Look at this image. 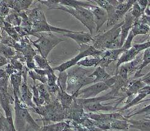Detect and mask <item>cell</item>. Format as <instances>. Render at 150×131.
Segmentation results:
<instances>
[{"mask_svg": "<svg viewBox=\"0 0 150 131\" xmlns=\"http://www.w3.org/2000/svg\"><path fill=\"white\" fill-rule=\"evenodd\" d=\"M14 125L17 131H38L41 129V127L30 115L27 106L22 102L16 95H14Z\"/></svg>", "mask_w": 150, "mask_h": 131, "instance_id": "1", "label": "cell"}, {"mask_svg": "<svg viewBox=\"0 0 150 131\" xmlns=\"http://www.w3.org/2000/svg\"><path fill=\"white\" fill-rule=\"evenodd\" d=\"M68 74L67 87L66 92L70 95L78 93L83 87L92 83L93 79L89 77V71L84 69L81 66H73L67 71Z\"/></svg>", "mask_w": 150, "mask_h": 131, "instance_id": "2", "label": "cell"}, {"mask_svg": "<svg viewBox=\"0 0 150 131\" xmlns=\"http://www.w3.org/2000/svg\"><path fill=\"white\" fill-rule=\"evenodd\" d=\"M31 109L42 117L36 121L60 122L67 119L66 110L62 107L57 98L52 100L51 102L47 105L35 107Z\"/></svg>", "mask_w": 150, "mask_h": 131, "instance_id": "3", "label": "cell"}, {"mask_svg": "<svg viewBox=\"0 0 150 131\" xmlns=\"http://www.w3.org/2000/svg\"><path fill=\"white\" fill-rule=\"evenodd\" d=\"M32 35L36 37L38 39L33 41L30 39L31 44L36 48L40 54L45 58H47L49 53L55 46L65 41L64 39L59 38L52 33H33Z\"/></svg>", "mask_w": 150, "mask_h": 131, "instance_id": "4", "label": "cell"}, {"mask_svg": "<svg viewBox=\"0 0 150 131\" xmlns=\"http://www.w3.org/2000/svg\"><path fill=\"white\" fill-rule=\"evenodd\" d=\"M54 9L62 10L70 14L80 22L82 23L89 30L90 34L92 35L93 34V30L96 29L94 17H93L92 11L89 9L79 7V6L73 8L71 7H67V6L59 5Z\"/></svg>", "mask_w": 150, "mask_h": 131, "instance_id": "5", "label": "cell"}, {"mask_svg": "<svg viewBox=\"0 0 150 131\" xmlns=\"http://www.w3.org/2000/svg\"><path fill=\"white\" fill-rule=\"evenodd\" d=\"M79 49V53L73 58L68 60L60 65L52 67L54 71H59V72L67 71L70 68L77 65L78 63L86 57H92L93 58H101L104 51H99L96 49L91 45H83Z\"/></svg>", "mask_w": 150, "mask_h": 131, "instance_id": "6", "label": "cell"}, {"mask_svg": "<svg viewBox=\"0 0 150 131\" xmlns=\"http://www.w3.org/2000/svg\"><path fill=\"white\" fill-rule=\"evenodd\" d=\"M123 21L113 26L111 29L103 34H100L93 37L92 46L99 51H105L110 43L119 38L121 34V27Z\"/></svg>", "mask_w": 150, "mask_h": 131, "instance_id": "7", "label": "cell"}, {"mask_svg": "<svg viewBox=\"0 0 150 131\" xmlns=\"http://www.w3.org/2000/svg\"><path fill=\"white\" fill-rule=\"evenodd\" d=\"M116 76L111 77L106 82H97L93 85L81 89L78 93L73 95L75 98L87 99L92 98L96 97L100 93L110 89L114 85L116 81Z\"/></svg>", "mask_w": 150, "mask_h": 131, "instance_id": "8", "label": "cell"}, {"mask_svg": "<svg viewBox=\"0 0 150 131\" xmlns=\"http://www.w3.org/2000/svg\"><path fill=\"white\" fill-rule=\"evenodd\" d=\"M75 31L65 29H62L55 27L49 24L47 20L46 16H43L40 19L35 21L32 22V34L33 33H58L60 34H64L67 33H73Z\"/></svg>", "mask_w": 150, "mask_h": 131, "instance_id": "9", "label": "cell"}, {"mask_svg": "<svg viewBox=\"0 0 150 131\" xmlns=\"http://www.w3.org/2000/svg\"><path fill=\"white\" fill-rule=\"evenodd\" d=\"M135 1H120L116 7L115 12L112 17L107 22V27L114 26L125 16L132 8Z\"/></svg>", "mask_w": 150, "mask_h": 131, "instance_id": "10", "label": "cell"}, {"mask_svg": "<svg viewBox=\"0 0 150 131\" xmlns=\"http://www.w3.org/2000/svg\"><path fill=\"white\" fill-rule=\"evenodd\" d=\"M90 9L94 17V21L96 26V33H98L103 24L108 21V15L104 9L97 5H93Z\"/></svg>", "mask_w": 150, "mask_h": 131, "instance_id": "11", "label": "cell"}, {"mask_svg": "<svg viewBox=\"0 0 150 131\" xmlns=\"http://www.w3.org/2000/svg\"><path fill=\"white\" fill-rule=\"evenodd\" d=\"M125 51L122 48L104 51L98 66L104 68L108 67L112 62L118 59L120 55L122 54Z\"/></svg>", "mask_w": 150, "mask_h": 131, "instance_id": "12", "label": "cell"}, {"mask_svg": "<svg viewBox=\"0 0 150 131\" xmlns=\"http://www.w3.org/2000/svg\"><path fill=\"white\" fill-rule=\"evenodd\" d=\"M63 35L74 40L80 47L83 45H89L93 40L92 35L90 33L83 31H75L73 33H67Z\"/></svg>", "mask_w": 150, "mask_h": 131, "instance_id": "13", "label": "cell"}, {"mask_svg": "<svg viewBox=\"0 0 150 131\" xmlns=\"http://www.w3.org/2000/svg\"><path fill=\"white\" fill-rule=\"evenodd\" d=\"M135 22V19L131 14L130 11L125 15L124 19L123 20V24L121 27V34H120V40L121 45L122 47L125 40H126L127 37L130 32V30L132 29L133 25Z\"/></svg>", "mask_w": 150, "mask_h": 131, "instance_id": "14", "label": "cell"}, {"mask_svg": "<svg viewBox=\"0 0 150 131\" xmlns=\"http://www.w3.org/2000/svg\"><path fill=\"white\" fill-rule=\"evenodd\" d=\"M13 103H14V98L11 95L8 91L0 93V105L4 112L5 117H12L11 105Z\"/></svg>", "mask_w": 150, "mask_h": 131, "instance_id": "15", "label": "cell"}, {"mask_svg": "<svg viewBox=\"0 0 150 131\" xmlns=\"http://www.w3.org/2000/svg\"><path fill=\"white\" fill-rule=\"evenodd\" d=\"M139 53H140V51L136 47L135 44L134 45L129 49L125 51L117 59L116 66V69H117V68L121 65L134 60L137 56L139 54Z\"/></svg>", "mask_w": 150, "mask_h": 131, "instance_id": "16", "label": "cell"}, {"mask_svg": "<svg viewBox=\"0 0 150 131\" xmlns=\"http://www.w3.org/2000/svg\"><path fill=\"white\" fill-rule=\"evenodd\" d=\"M84 111L87 113H95L97 112L100 111H114L116 110V108L111 107V106L104 105L102 104L100 102H91L87 103L82 105Z\"/></svg>", "mask_w": 150, "mask_h": 131, "instance_id": "17", "label": "cell"}, {"mask_svg": "<svg viewBox=\"0 0 150 131\" xmlns=\"http://www.w3.org/2000/svg\"><path fill=\"white\" fill-rule=\"evenodd\" d=\"M21 101L23 102L27 107L33 108L36 107L33 102V93L31 92L28 88L27 83L22 81L21 87Z\"/></svg>", "mask_w": 150, "mask_h": 131, "instance_id": "18", "label": "cell"}, {"mask_svg": "<svg viewBox=\"0 0 150 131\" xmlns=\"http://www.w3.org/2000/svg\"><path fill=\"white\" fill-rule=\"evenodd\" d=\"M89 77L91 78L94 77L92 82L93 84L106 82V81L111 78V76L105 71V69L100 66L96 67L95 70L89 75Z\"/></svg>", "mask_w": 150, "mask_h": 131, "instance_id": "19", "label": "cell"}, {"mask_svg": "<svg viewBox=\"0 0 150 131\" xmlns=\"http://www.w3.org/2000/svg\"><path fill=\"white\" fill-rule=\"evenodd\" d=\"M59 5L75 8L83 7L89 9L93 5H97L93 1H76V0H62L59 1Z\"/></svg>", "mask_w": 150, "mask_h": 131, "instance_id": "20", "label": "cell"}, {"mask_svg": "<svg viewBox=\"0 0 150 131\" xmlns=\"http://www.w3.org/2000/svg\"><path fill=\"white\" fill-rule=\"evenodd\" d=\"M146 86L145 82L143 81L138 79L132 80H129L127 85L125 86V88L126 89V93L129 96H131L134 94L138 93L139 91Z\"/></svg>", "mask_w": 150, "mask_h": 131, "instance_id": "21", "label": "cell"}, {"mask_svg": "<svg viewBox=\"0 0 150 131\" xmlns=\"http://www.w3.org/2000/svg\"><path fill=\"white\" fill-rule=\"evenodd\" d=\"M57 98L60 103L62 107L65 110L69 108L72 105L74 99H76L73 95H70L66 91L60 89H59Z\"/></svg>", "mask_w": 150, "mask_h": 131, "instance_id": "22", "label": "cell"}, {"mask_svg": "<svg viewBox=\"0 0 150 131\" xmlns=\"http://www.w3.org/2000/svg\"><path fill=\"white\" fill-rule=\"evenodd\" d=\"M10 82L13 89L14 94L16 95L21 100V87L22 82V73H17L11 75L10 76Z\"/></svg>", "mask_w": 150, "mask_h": 131, "instance_id": "23", "label": "cell"}, {"mask_svg": "<svg viewBox=\"0 0 150 131\" xmlns=\"http://www.w3.org/2000/svg\"><path fill=\"white\" fill-rule=\"evenodd\" d=\"M142 58L143 54H139L134 60L129 62V63L124 64L127 69L128 77L131 76L133 74H135L136 72L139 70V69L142 63Z\"/></svg>", "mask_w": 150, "mask_h": 131, "instance_id": "24", "label": "cell"}, {"mask_svg": "<svg viewBox=\"0 0 150 131\" xmlns=\"http://www.w3.org/2000/svg\"><path fill=\"white\" fill-rule=\"evenodd\" d=\"M129 128H134L140 131H150V121L148 120H127Z\"/></svg>", "mask_w": 150, "mask_h": 131, "instance_id": "25", "label": "cell"}, {"mask_svg": "<svg viewBox=\"0 0 150 131\" xmlns=\"http://www.w3.org/2000/svg\"><path fill=\"white\" fill-rule=\"evenodd\" d=\"M132 31L134 37L139 35H146L149 34L150 32V27L147 25L143 24L139 21V20L135 21Z\"/></svg>", "mask_w": 150, "mask_h": 131, "instance_id": "26", "label": "cell"}, {"mask_svg": "<svg viewBox=\"0 0 150 131\" xmlns=\"http://www.w3.org/2000/svg\"><path fill=\"white\" fill-rule=\"evenodd\" d=\"M0 130L17 131L12 117H6L2 116L0 117Z\"/></svg>", "mask_w": 150, "mask_h": 131, "instance_id": "27", "label": "cell"}, {"mask_svg": "<svg viewBox=\"0 0 150 131\" xmlns=\"http://www.w3.org/2000/svg\"><path fill=\"white\" fill-rule=\"evenodd\" d=\"M149 64H150V48L145 49L144 52H143L142 64L139 67V70L137 71L135 74L133 79H137L143 76V75L142 74L143 69L146 66H147Z\"/></svg>", "mask_w": 150, "mask_h": 131, "instance_id": "28", "label": "cell"}, {"mask_svg": "<svg viewBox=\"0 0 150 131\" xmlns=\"http://www.w3.org/2000/svg\"><path fill=\"white\" fill-rule=\"evenodd\" d=\"M5 22L10 24L14 27H19L21 26L22 19L18 12L11 9L9 14L5 17Z\"/></svg>", "mask_w": 150, "mask_h": 131, "instance_id": "29", "label": "cell"}, {"mask_svg": "<svg viewBox=\"0 0 150 131\" xmlns=\"http://www.w3.org/2000/svg\"><path fill=\"white\" fill-rule=\"evenodd\" d=\"M95 2V3L103 9H104L106 11H107V14L108 15V21L110 20L111 19L113 16L115 10H116V7L113 5H112L110 1H103V0H97V1H93Z\"/></svg>", "mask_w": 150, "mask_h": 131, "instance_id": "30", "label": "cell"}, {"mask_svg": "<svg viewBox=\"0 0 150 131\" xmlns=\"http://www.w3.org/2000/svg\"><path fill=\"white\" fill-rule=\"evenodd\" d=\"M1 30H3L6 33H7L9 36H10L12 39H13L17 42H19L22 38V37L17 32L15 27L12 26V25L6 22H5L4 27Z\"/></svg>", "mask_w": 150, "mask_h": 131, "instance_id": "31", "label": "cell"}, {"mask_svg": "<svg viewBox=\"0 0 150 131\" xmlns=\"http://www.w3.org/2000/svg\"><path fill=\"white\" fill-rule=\"evenodd\" d=\"M35 63L36 64L37 67L40 69L44 70H49L52 69L49 65V62L47 61V59L45 57H43L40 54H36L33 58Z\"/></svg>", "mask_w": 150, "mask_h": 131, "instance_id": "32", "label": "cell"}, {"mask_svg": "<svg viewBox=\"0 0 150 131\" xmlns=\"http://www.w3.org/2000/svg\"><path fill=\"white\" fill-rule=\"evenodd\" d=\"M101 58H93V57H86L83 59L79 61L77 66H83L86 67H97L100 61Z\"/></svg>", "mask_w": 150, "mask_h": 131, "instance_id": "33", "label": "cell"}, {"mask_svg": "<svg viewBox=\"0 0 150 131\" xmlns=\"http://www.w3.org/2000/svg\"><path fill=\"white\" fill-rule=\"evenodd\" d=\"M129 128V123L127 120H115L110 122V129L116 130H127Z\"/></svg>", "mask_w": 150, "mask_h": 131, "instance_id": "34", "label": "cell"}, {"mask_svg": "<svg viewBox=\"0 0 150 131\" xmlns=\"http://www.w3.org/2000/svg\"><path fill=\"white\" fill-rule=\"evenodd\" d=\"M16 53L17 51H16L13 48L3 45L1 43L0 44V54L8 59L9 61L10 59L15 57Z\"/></svg>", "mask_w": 150, "mask_h": 131, "instance_id": "35", "label": "cell"}, {"mask_svg": "<svg viewBox=\"0 0 150 131\" xmlns=\"http://www.w3.org/2000/svg\"><path fill=\"white\" fill-rule=\"evenodd\" d=\"M1 44L7 45L10 47L13 48L14 49L16 48L18 42L15 41L13 39H12L10 36L6 33L3 30H1Z\"/></svg>", "mask_w": 150, "mask_h": 131, "instance_id": "36", "label": "cell"}, {"mask_svg": "<svg viewBox=\"0 0 150 131\" xmlns=\"http://www.w3.org/2000/svg\"><path fill=\"white\" fill-rule=\"evenodd\" d=\"M67 80H68V74H67V71L61 72L59 73V76L57 77V84L60 90L66 91L67 87Z\"/></svg>", "mask_w": 150, "mask_h": 131, "instance_id": "37", "label": "cell"}, {"mask_svg": "<svg viewBox=\"0 0 150 131\" xmlns=\"http://www.w3.org/2000/svg\"><path fill=\"white\" fill-rule=\"evenodd\" d=\"M147 96L146 94L144 93H142V92H139L138 95L137 96L134 98L132 101H130L129 103H127L124 107H123L122 108H121L120 110V111H122V110H125L127 108H129L130 107H132L134 106H135V105L138 104L139 103V102H140L142 100H143L144 98H145Z\"/></svg>", "mask_w": 150, "mask_h": 131, "instance_id": "38", "label": "cell"}, {"mask_svg": "<svg viewBox=\"0 0 150 131\" xmlns=\"http://www.w3.org/2000/svg\"><path fill=\"white\" fill-rule=\"evenodd\" d=\"M28 77L32 79L34 82H35L36 80H38L44 84H47V77L46 76H41V75L37 74L34 70H30L28 71Z\"/></svg>", "mask_w": 150, "mask_h": 131, "instance_id": "39", "label": "cell"}, {"mask_svg": "<svg viewBox=\"0 0 150 131\" xmlns=\"http://www.w3.org/2000/svg\"><path fill=\"white\" fill-rule=\"evenodd\" d=\"M18 13H19V16L22 19V24H21V27L32 30V24L29 20V19L26 14L25 11H21L20 12H18Z\"/></svg>", "mask_w": 150, "mask_h": 131, "instance_id": "40", "label": "cell"}, {"mask_svg": "<svg viewBox=\"0 0 150 131\" xmlns=\"http://www.w3.org/2000/svg\"><path fill=\"white\" fill-rule=\"evenodd\" d=\"M130 12L135 19V21L139 20L142 16V12L139 4L137 3V1L134 3L132 8L130 10Z\"/></svg>", "mask_w": 150, "mask_h": 131, "instance_id": "41", "label": "cell"}, {"mask_svg": "<svg viewBox=\"0 0 150 131\" xmlns=\"http://www.w3.org/2000/svg\"><path fill=\"white\" fill-rule=\"evenodd\" d=\"M65 126V124L60 122L41 127L38 131H61Z\"/></svg>", "mask_w": 150, "mask_h": 131, "instance_id": "42", "label": "cell"}, {"mask_svg": "<svg viewBox=\"0 0 150 131\" xmlns=\"http://www.w3.org/2000/svg\"><path fill=\"white\" fill-rule=\"evenodd\" d=\"M134 38V34L132 33V31L130 30V32H129L126 40H125L124 44L122 47V49H124V51L126 50H127V49H129L131 47H132V41H133V39Z\"/></svg>", "mask_w": 150, "mask_h": 131, "instance_id": "43", "label": "cell"}, {"mask_svg": "<svg viewBox=\"0 0 150 131\" xmlns=\"http://www.w3.org/2000/svg\"><path fill=\"white\" fill-rule=\"evenodd\" d=\"M37 2L45 5L49 9H54L59 5V1H57V0H47V1L42 0V1H37Z\"/></svg>", "mask_w": 150, "mask_h": 131, "instance_id": "44", "label": "cell"}, {"mask_svg": "<svg viewBox=\"0 0 150 131\" xmlns=\"http://www.w3.org/2000/svg\"><path fill=\"white\" fill-rule=\"evenodd\" d=\"M9 76L8 75L0 79V93L8 91V85Z\"/></svg>", "mask_w": 150, "mask_h": 131, "instance_id": "45", "label": "cell"}, {"mask_svg": "<svg viewBox=\"0 0 150 131\" xmlns=\"http://www.w3.org/2000/svg\"><path fill=\"white\" fill-rule=\"evenodd\" d=\"M11 10V9L6 5L5 1H0V12L4 17L9 14Z\"/></svg>", "mask_w": 150, "mask_h": 131, "instance_id": "46", "label": "cell"}, {"mask_svg": "<svg viewBox=\"0 0 150 131\" xmlns=\"http://www.w3.org/2000/svg\"><path fill=\"white\" fill-rule=\"evenodd\" d=\"M141 114H145L146 115H150V105L147 106V107L143 108L141 110H140L139 111H137L136 113L132 114V115H130L128 116V117H132L133 116H135V115H141Z\"/></svg>", "mask_w": 150, "mask_h": 131, "instance_id": "47", "label": "cell"}, {"mask_svg": "<svg viewBox=\"0 0 150 131\" xmlns=\"http://www.w3.org/2000/svg\"><path fill=\"white\" fill-rule=\"evenodd\" d=\"M4 71L6 72V73L7 74L8 76L10 77L11 75L14 74H17V73H20L18 72L14 68V67L11 65V64H10L9 63L5 66V68H4Z\"/></svg>", "mask_w": 150, "mask_h": 131, "instance_id": "48", "label": "cell"}, {"mask_svg": "<svg viewBox=\"0 0 150 131\" xmlns=\"http://www.w3.org/2000/svg\"><path fill=\"white\" fill-rule=\"evenodd\" d=\"M148 2H149V1H147V0H144V1H137V3H138V4H139L140 7L141 8L142 16L145 15V10L146 9L148 5Z\"/></svg>", "mask_w": 150, "mask_h": 131, "instance_id": "49", "label": "cell"}, {"mask_svg": "<svg viewBox=\"0 0 150 131\" xmlns=\"http://www.w3.org/2000/svg\"><path fill=\"white\" fill-rule=\"evenodd\" d=\"M25 64L30 70H35V69H36L38 68L34 60L32 61L27 62Z\"/></svg>", "mask_w": 150, "mask_h": 131, "instance_id": "50", "label": "cell"}, {"mask_svg": "<svg viewBox=\"0 0 150 131\" xmlns=\"http://www.w3.org/2000/svg\"><path fill=\"white\" fill-rule=\"evenodd\" d=\"M9 63V61L0 54V67L6 66Z\"/></svg>", "mask_w": 150, "mask_h": 131, "instance_id": "51", "label": "cell"}, {"mask_svg": "<svg viewBox=\"0 0 150 131\" xmlns=\"http://www.w3.org/2000/svg\"><path fill=\"white\" fill-rule=\"evenodd\" d=\"M139 92H142V93H144L145 94L149 95L150 94V85H146L143 88H142Z\"/></svg>", "mask_w": 150, "mask_h": 131, "instance_id": "52", "label": "cell"}, {"mask_svg": "<svg viewBox=\"0 0 150 131\" xmlns=\"http://www.w3.org/2000/svg\"><path fill=\"white\" fill-rule=\"evenodd\" d=\"M5 23V17L0 12V29H3Z\"/></svg>", "mask_w": 150, "mask_h": 131, "instance_id": "53", "label": "cell"}, {"mask_svg": "<svg viewBox=\"0 0 150 131\" xmlns=\"http://www.w3.org/2000/svg\"><path fill=\"white\" fill-rule=\"evenodd\" d=\"M7 75L8 74L6 73L4 69H0V79L4 77V76H7Z\"/></svg>", "mask_w": 150, "mask_h": 131, "instance_id": "54", "label": "cell"}, {"mask_svg": "<svg viewBox=\"0 0 150 131\" xmlns=\"http://www.w3.org/2000/svg\"><path fill=\"white\" fill-rule=\"evenodd\" d=\"M147 78H150V71L149 72H148L146 75H144V77L143 78H142V79H147Z\"/></svg>", "mask_w": 150, "mask_h": 131, "instance_id": "55", "label": "cell"}, {"mask_svg": "<svg viewBox=\"0 0 150 131\" xmlns=\"http://www.w3.org/2000/svg\"><path fill=\"white\" fill-rule=\"evenodd\" d=\"M1 34H0V44H1Z\"/></svg>", "mask_w": 150, "mask_h": 131, "instance_id": "56", "label": "cell"}, {"mask_svg": "<svg viewBox=\"0 0 150 131\" xmlns=\"http://www.w3.org/2000/svg\"><path fill=\"white\" fill-rule=\"evenodd\" d=\"M2 116H3V114H2V113H1V110H0V117H1Z\"/></svg>", "mask_w": 150, "mask_h": 131, "instance_id": "57", "label": "cell"}, {"mask_svg": "<svg viewBox=\"0 0 150 131\" xmlns=\"http://www.w3.org/2000/svg\"><path fill=\"white\" fill-rule=\"evenodd\" d=\"M147 120H149V121H150V115H149V116H148V117H147Z\"/></svg>", "mask_w": 150, "mask_h": 131, "instance_id": "58", "label": "cell"}, {"mask_svg": "<svg viewBox=\"0 0 150 131\" xmlns=\"http://www.w3.org/2000/svg\"><path fill=\"white\" fill-rule=\"evenodd\" d=\"M149 34H150V32H149Z\"/></svg>", "mask_w": 150, "mask_h": 131, "instance_id": "59", "label": "cell"}, {"mask_svg": "<svg viewBox=\"0 0 150 131\" xmlns=\"http://www.w3.org/2000/svg\"><path fill=\"white\" fill-rule=\"evenodd\" d=\"M0 131H1V130H0Z\"/></svg>", "mask_w": 150, "mask_h": 131, "instance_id": "60", "label": "cell"}]
</instances>
